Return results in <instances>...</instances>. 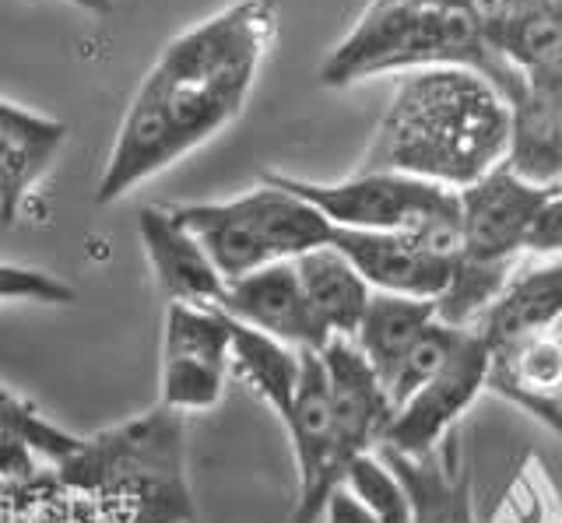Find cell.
<instances>
[{
  "label": "cell",
  "mask_w": 562,
  "mask_h": 523,
  "mask_svg": "<svg viewBox=\"0 0 562 523\" xmlns=\"http://www.w3.org/2000/svg\"><path fill=\"white\" fill-rule=\"evenodd\" d=\"M274 36L278 0H233L180 32L137 84L95 183V204L123 201L233 124Z\"/></svg>",
  "instance_id": "6da1fadb"
},
{
  "label": "cell",
  "mask_w": 562,
  "mask_h": 523,
  "mask_svg": "<svg viewBox=\"0 0 562 523\" xmlns=\"http://www.w3.org/2000/svg\"><path fill=\"white\" fill-rule=\"evenodd\" d=\"M509 130V99L479 71H408L394 84L362 169L401 172L461 194L506 162Z\"/></svg>",
  "instance_id": "7a4b0ae2"
},
{
  "label": "cell",
  "mask_w": 562,
  "mask_h": 523,
  "mask_svg": "<svg viewBox=\"0 0 562 523\" xmlns=\"http://www.w3.org/2000/svg\"><path fill=\"white\" fill-rule=\"evenodd\" d=\"M57 485L95 502L105 523H193L187 425L180 411L151 408L85 435L57 467Z\"/></svg>",
  "instance_id": "3957f363"
},
{
  "label": "cell",
  "mask_w": 562,
  "mask_h": 523,
  "mask_svg": "<svg viewBox=\"0 0 562 523\" xmlns=\"http://www.w3.org/2000/svg\"><path fill=\"white\" fill-rule=\"evenodd\" d=\"M429 67H468L488 78L506 99L520 92V78L482 39L464 8H366L348 36L321 64V84L348 89L376 75L401 78Z\"/></svg>",
  "instance_id": "277c9868"
},
{
  "label": "cell",
  "mask_w": 562,
  "mask_h": 523,
  "mask_svg": "<svg viewBox=\"0 0 562 523\" xmlns=\"http://www.w3.org/2000/svg\"><path fill=\"white\" fill-rule=\"evenodd\" d=\"M169 212L198 236L225 282L268 264H285L334 239V225L268 172L260 186L239 197L169 204Z\"/></svg>",
  "instance_id": "5b68a950"
},
{
  "label": "cell",
  "mask_w": 562,
  "mask_h": 523,
  "mask_svg": "<svg viewBox=\"0 0 562 523\" xmlns=\"http://www.w3.org/2000/svg\"><path fill=\"white\" fill-rule=\"evenodd\" d=\"M268 177L313 204L334 229L461 236V194L426 180L380 169H359L341 183H310L285 172Z\"/></svg>",
  "instance_id": "8992f818"
},
{
  "label": "cell",
  "mask_w": 562,
  "mask_h": 523,
  "mask_svg": "<svg viewBox=\"0 0 562 523\" xmlns=\"http://www.w3.org/2000/svg\"><path fill=\"white\" fill-rule=\"evenodd\" d=\"M233 379V320L222 306L166 303L158 405L198 414L222 405Z\"/></svg>",
  "instance_id": "52a82bcc"
},
{
  "label": "cell",
  "mask_w": 562,
  "mask_h": 523,
  "mask_svg": "<svg viewBox=\"0 0 562 523\" xmlns=\"http://www.w3.org/2000/svg\"><path fill=\"white\" fill-rule=\"evenodd\" d=\"M488 373L492 344L479 330H464L461 344L453 348L443 369L394 411L376 450H394L404 453V457H426V453H432L461 429L474 400L488 390Z\"/></svg>",
  "instance_id": "ba28073f"
},
{
  "label": "cell",
  "mask_w": 562,
  "mask_h": 523,
  "mask_svg": "<svg viewBox=\"0 0 562 523\" xmlns=\"http://www.w3.org/2000/svg\"><path fill=\"white\" fill-rule=\"evenodd\" d=\"M330 247H338L351 260V268L366 277L373 292L436 303L453 274L461 236L334 229Z\"/></svg>",
  "instance_id": "9c48e42d"
},
{
  "label": "cell",
  "mask_w": 562,
  "mask_h": 523,
  "mask_svg": "<svg viewBox=\"0 0 562 523\" xmlns=\"http://www.w3.org/2000/svg\"><path fill=\"white\" fill-rule=\"evenodd\" d=\"M285 432L299 475V499L292 510V523H321L330 492L341 488L345 478V457L338 446V429H334L330 390H327L321 352H303V373H299V390Z\"/></svg>",
  "instance_id": "30bf717a"
},
{
  "label": "cell",
  "mask_w": 562,
  "mask_h": 523,
  "mask_svg": "<svg viewBox=\"0 0 562 523\" xmlns=\"http://www.w3.org/2000/svg\"><path fill=\"white\" fill-rule=\"evenodd\" d=\"M552 186H538L514 169H492L461 190V257L479 264H520L527 229Z\"/></svg>",
  "instance_id": "8fae6325"
},
{
  "label": "cell",
  "mask_w": 562,
  "mask_h": 523,
  "mask_svg": "<svg viewBox=\"0 0 562 523\" xmlns=\"http://www.w3.org/2000/svg\"><path fill=\"white\" fill-rule=\"evenodd\" d=\"M218 306L236 323L260 330V334L289 344L295 352H324L330 341L327 330L313 317L292 260L225 282V295Z\"/></svg>",
  "instance_id": "7c38bea8"
},
{
  "label": "cell",
  "mask_w": 562,
  "mask_h": 523,
  "mask_svg": "<svg viewBox=\"0 0 562 523\" xmlns=\"http://www.w3.org/2000/svg\"><path fill=\"white\" fill-rule=\"evenodd\" d=\"M321 359L327 373L338 446L348 467L362 453H376V446L383 443V432L394 418V405L383 390V379L366 362V355L351 338H330Z\"/></svg>",
  "instance_id": "4fadbf2b"
},
{
  "label": "cell",
  "mask_w": 562,
  "mask_h": 523,
  "mask_svg": "<svg viewBox=\"0 0 562 523\" xmlns=\"http://www.w3.org/2000/svg\"><path fill=\"white\" fill-rule=\"evenodd\" d=\"M137 236L145 247L148 268L166 303L218 306L225 295V277L211 264L207 250L187 225L169 212V204L140 207Z\"/></svg>",
  "instance_id": "5bb4252c"
},
{
  "label": "cell",
  "mask_w": 562,
  "mask_h": 523,
  "mask_svg": "<svg viewBox=\"0 0 562 523\" xmlns=\"http://www.w3.org/2000/svg\"><path fill=\"white\" fill-rule=\"evenodd\" d=\"M488 390L527 411L562 440V334L538 330L492 348Z\"/></svg>",
  "instance_id": "9a60e30c"
},
{
  "label": "cell",
  "mask_w": 562,
  "mask_h": 523,
  "mask_svg": "<svg viewBox=\"0 0 562 523\" xmlns=\"http://www.w3.org/2000/svg\"><path fill=\"white\" fill-rule=\"evenodd\" d=\"M394 467L412 505V523H474L471 505V464L464 435L457 429L426 457H404L394 450H376Z\"/></svg>",
  "instance_id": "2e32d148"
},
{
  "label": "cell",
  "mask_w": 562,
  "mask_h": 523,
  "mask_svg": "<svg viewBox=\"0 0 562 523\" xmlns=\"http://www.w3.org/2000/svg\"><path fill=\"white\" fill-rule=\"evenodd\" d=\"M67 124L0 99V225H14L25 197L57 162Z\"/></svg>",
  "instance_id": "e0dca14e"
},
{
  "label": "cell",
  "mask_w": 562,
  "mask_h": 523,
  "mask_svg": "<svg viewBox=\"0 0 562 523\" xmlns=\"http://www.w3.org/2000/svg\"><path fill=\"white\" fill-rule=\"evenodd\" d=\"M562 323V257H524L503 295L474 327L496 348Z\"/></svg>",
  "instance_id": "ac0fdd59"
},
{
  "label": "cell",
  "mask_w": 562,
  "mask_h": 523,
  "mask_svg": "<svg viewBox=\"0 0 562 523\" xmlns=\"http://www.w3.org/2000/svg\"><path fill=\"white\" fill-rule=\"evenodd\" d=\"M514 110V130H509L506 169L538 186H562V84L559 89H538L520 84L509 99Z\"/></svg>",
  "instance_id": "d6986e66"
},
{
  "label": "cell",
  "mask_w": 562,
  "mask_h": 523,
  "mask_svg": "<svg viewBox=\"0 0 562 523\" xmlns=\"http://www.w3.org/2000/svg\"><path fill=\"white\" fill-rule=\"evenodd\" d=\"M299 285L306 292L316 323L327 330V338H356L366 317V306L373 299V288L351 268V260L338 247H316L292 260Z\"/></svg>",
  "instance_id": "ffe728a7"
},
{
  "label": "cell",
  "mask_w": 562,
  "mask_h": 523,
  "mask_svg": "<svg viewBox=\"0 0 562 523\" xmlns=\"http://www.w3.org/2000/svg\"><path fill=\"white\" fill-rule=\"evenodd\" d=\"M436 303L432 299H412V295H386L373 292L366 306V317L356 330L359 352L373 365L376 376L386 379L394 365L412 352V344L436 323Z\"/></svg>",
  "instance_id": "44dd1931"
},
{
  "label": "cell",
  "mask_w": 562,
  "mask_h": 523,
  "mask_svg": "<svg viewBox=\"0 0 562 523\" xmlns=\"http://www.w3.org/2000/svg\"><path fill=\"white\" fill-rule=\"evenodd\" d=\"M299 373H303V352L233 320V376H239L278 414L281 425L292 414Z\"/></svg>",
  "instance_id": "7402d4cb"
},
{
  "label": "cell",
  "mask_w": 562,
  "mask_h": 523,
  "mask_svg": "<svg viewBox=\"0 0 562 523\" xmlns=\"http://www.w3.org/2000/svg\"><path fill=\"white\" fill-rule=\"evenodd\" d=\"M496 54L520 84L559 89L562 84V19L544 0H527L509 29L496 39Z\"/></svg>",
  "instance_id": "603a6c76"
},
{
  "label": "cell",
  "mask_w": 562,
  "mask_h": 523,
  "mask_svg": "<svg viewBox=\"0 0 562 523\" xmlns=\"http://www.w3.org/2000/svg\"><path fill=\"white\" fill-rule=\"evenodd\" d=\"M0 429H8L11 435H18L35 457L60 467L64 461H70L78 453L85 435H75L60 429L57 422H49V418L32 405L29 397L14 394L8 387H0Z\"/></svg>",
  "instance_id": "cb8c5ba5"
},
{
  "label": "cell",
  "mask_w": 562,
  "mask_h": 523,
  "mask_svg": "<svg viewBox=\"0 0 562 523\" xmlns=\"http://www.w3.org/2000/svg\"><path fill=\"white\" fill-rule=\"evenodd\" d=\"M341 488H348V492L376 516V523H412L408 492H404L394 467L386 464L380 453H362V457L351 461L345 467Z\"/></svg>",
  "instance_id": "d4e9b609"
},
{
  "label": "cell",
  "mask_w": 562,
  "mask_h": 523,
  "mask_svg": "<svg viewBox=\"0 0 562 523\" xmlns=\"http://www.w3.org/2000/svg\"><path fill=\"white\" fill-rule=\"evenodd\" d=\"M464 338V330L461 327H450L443 320H436L426 334H422L415 344H412V352L404 355L397 365H394V373L383 379V390L386 397H391V405L394 411L408 400L418 387H426V383L443 369L447 359L453 355V348L461 344Z\"/></svg>",
  "instance_id": "484cf974"
},
{
  "label": "cell",
  "mask_w": 562,
  "mask_h": 523,
  "mask_svg": "<svg viewBox=\"0 0 562 523\" xmlns=\"http://www.w3.org/2000/svg\"><path fill=\"white\" fill-rule=\"evenodd\" d=\"M488 523H562V499L538 457L517 467Z\"/></svg>",
  "instance_id": "4316f807"
},
{
  "label": "cell",
  "mask_w": 562,
  "mask_h": 523,
  "mask_svg": "<svg viewBox=\"0 0 562 523\" xmlns=\"http://www.w3.org/2000/svg\"><path fill=\"white\" fill-rule=\"evenodd\" d=\"M0 303H43V306H67L75 303V288L46 271L4 264L0 260Z\"/></svg>",
  "instance_id": "83f0119b"
},
{
  "label": "cell",
  "mask_w": 562,
  "mask_h": 523,
  "mask_svg": "<svg viewBox=\"0 0 562 523\" xmlns=\"http://www.w3.org/2000/svg\"><path fill=\"white\" fill-rule=\"evenodd\" d=\"M32 523H105L92 499L67 492L57 485V492H40L32 499Z\"/></svg>",
  "instance_id": "f1b7e54d"
},
{
  "label": "cell",
  "mask_w": 562,
  "mask_h": 523,
  "mask_svg": "<svg viewBox=\"0 0 562 523\" xmlns=\"http://www.w3.org/2000/svg\"><path fill=\"white\" fill-rule=\"evenodd\" d=\"M524 257H562V186L552 190L527 229Z\"/></svg>",
  "instance_id": "f546056e"
},
{
  "label": "cell",
  "mask_w": 562,
  "mask_h": 523,
  "mask_svg": "<svg viewBox=\"0 0 562 523\" xmlns=\"http://www.w3.org/2000/svg\"><path fill=\"white\" fill-rule=\"evenodd\" d=\"M35 464H40V457L18 435L0 429V485H32L40 478Z\"/></svg>",
  "instance_id": "4dcf8cb0"
},
{
  "label": "cell",
  "mask_w": 562,
  "mask_h": 523,
  "mask_svg": "<svg viewBox=\"0 0 562 523\" xmlns=\"http://www.w3.org/2000/svg\"><path fill=\"white\" fill-rule=\"evenodd\" d=\"M321 523H376V516L369 513L348 488H334L324 513H321Z\"/></svg>",
  "instance_id": "1f68e13d"
},
{
  "label": "cell",
  "mask_w": 562,
  "mask_h": 523,
  "mask_svg": "<svg viewBox=\"0 0 562 523\" xmlns=\"http://www.w3.org/2000/svg\"><path fill=\"white\" fill-rule=\"evenodd\" d=\"M369 8H412V11H439V8H461V0H369Z\"/></svg>",
  "instance_id": "d6a6232c"
},
{
  "label": "cell",
  "mask_w": 562,
  "mask_h": 523,
  "mask_svg": "<svg viewBox=\"0 0 562 523\" xmlns=\"http://www.w3.org/2000/svg\"><path fill=\"white\" fill-rule=\"evenodd\" d=\"M70 4L88 11V14H110L113 11V0H70Z\"/></svg>",
  "instance_id": "836d02e7"
},
{
  "label": "cell",
  "mask_w": 562,
  "mask_h": 523,
  "mask_svg": "<svg viewBox=\"0 0 562 523\" xmlns=\"http://www.w3.org/2000/svg\"><path fill=\"white\" fill-rule=\"evenodd\" d=\"M0 523H32V505H22V510H0Z\"/></svg>",
  "instance_id": "e575fe53"
},
{
  "label": "cell",
  "mask_w": 562,
  "mask_h": 523,
  "mask_svg": "<svg viewBox=\"0 0 562 523\" xmlns=\"http://www.w3.org/2000/svg\"><path fill=\"white\" fill-rule=\"evenodd\" d=\"M544 4H549V8L559 14V19H562V0H544Z\"/></svg>",
  "instance_id": "d590c367"
},
{
  "label": "cell",
  "mask_w": 562,
  "mask_h": 523,
  "mask_svg": "<svg viewBox=\"0 0 562 523\" xmlns=\"http://www.w3.org/2000/svg\"><path fill=\"white\" fill-rule=\"evenodd\" d=\"M559 334H562V323H559Z\"/></svg>",
  "instance_id": "8d00e7d4"
}]
</instances>
